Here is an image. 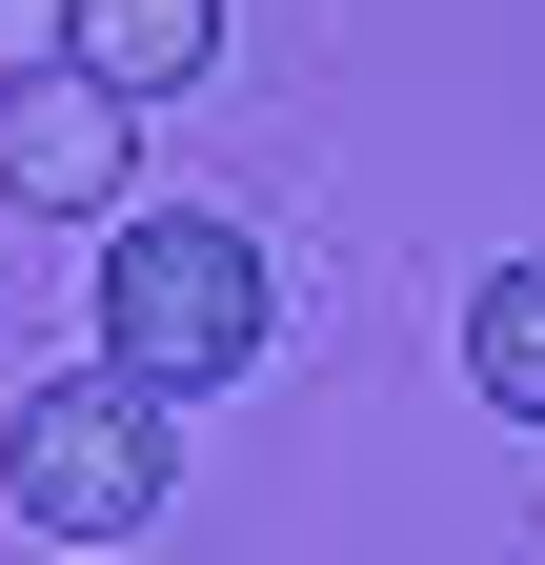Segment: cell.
Segmentation results:
<instances>
[{"label":"cell","instance_id":"obj_1","mask_svg":"<svg viewBox=\"0 0 545 565\" xmlns=\"http://www.w3.org/2000/svg\"><path fill=\"white\" fill-rule=\"evenodd\" d=\"M263 323H284V282L223 202H142V223H101V364L142 404H202L263 364Z\"/></svg>","mask_w":545,"mask_h":565},{"label":"cell","instance_id":"obj_2","mask_svg":"<svg viewBox=\"0 0 545 565\" xmlns=\"http://www.w3.org/2000/svg\"><path fill=\"white\" fill-rule=\"evenodd\" d=\"M182 404H142L121 364H82V384H41L21 424H0V505H21L41 545H82V565H121L162 525V484H182V445H162Z\"/></svg>","mask_w":545,"mask_h":565},{"label":"cell","instance_id":"obj_3","mask_svg":"<svg viewBox=\"0 0 545 565\" xmlns=\"http://www.w3.org/2000/svg\"><path fill=\"white\" fill-rule=\"evenodd\" d=\"M142 102L82 82V61H41V82H0V202L21 223H142Z\"/></svg>","mask_w":545,"mask_h":565},{"label":"cell","instance_id":"obj_4","mask_svg":"<svg viewBox=\"0 0 545 565\" xmlns=\"http://www.w3.org/2000/svg\"><path fill=\"white\" fill-rule=\"evenodd\" d=\"M61 61L121 102H182L202 61H223V0H61Z\"/></svg>","mask_w":545,"mask_h":565},{"label":"cell","instance_id":"obj_5","mask_svg":"<svg viewBox=\"0 0 545 565\" xmlns=\"http://www.w3.org/2000/svg\"><path fill=\"white\" fill-rule=\"evenodd\" d=\"M464 384H485L505 424H545V243L464 282Z\"/></svg>","mask_w":545,"mask_h":565},{"label":"cell","instance_id":"obj_6","mask_svg":"<svg viewBox=\"0 0 545 565\" xmlns=\"http://www.w3.org/2000/svg\"><path fill=\"white\" fill-rule=\"evenodd\" d=\"M61 61V0H0V82H41Z\"/></svg>","mask_w":545,"mask_h":565}]
</instances>
